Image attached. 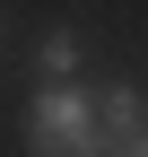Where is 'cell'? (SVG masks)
Segmentation results:
<instances>
[{"label":"cell","instance_id":"cell-3","mask_svg":"<svg viewBox=\"0 0 148 157\" xmlns=\"http://www.w3.org/2000/svg\"><path fill=\"white\" fill-rule=\"evenodd\" d=\"M44 70H52V78L79 70V35H44Z\"/></svg>","mask_w":148,"mask_h":157},{"label":"cell","instance_id":"cell-1","mask_svg":"<svg viewBox=\"0 0 148 157\" xmlns=\"http://www.w3.org/2000/svg\"><path fill=\"white\" fill-rule=\"evenodd\" d=\"M26 148H35V157H105L87 87H44V96H35V113H26Z\"/></svg>","mask_w":148,"mask_h":157},{"label":"cell","instance_id":"cell-2","mask_svg":"<svg viewBox=\"0 0 148 157\" xmlns=\"http://www.w3.org/2000/svg\"><path fill=\"white\" fill-rule=\"evenodd\" d=\"M131 131H148V105H139V87H105V96H96V140L113 148V140H131Z\"/></svg>","mask_w":148,"mask_h":157},{"label":"cell","instance_id":"cell-4","mask_svg":"<svg viewBox=\"0 0 148 157\" xmlns=\"http://www.w3.org/2000/svg\"><path fill=\"white\" fill-rule=\"evenodd\" d=\"M105 157H148V131H131V140H113Z\"/></svg>","mask_w":148,"mask_h":157}]
</instances>
